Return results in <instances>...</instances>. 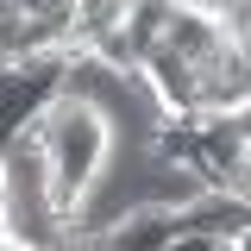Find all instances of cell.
Returning <instances> with one entry per match:
<instances>
[{"mask_svg": "<svg viewBox=\"0 0 251 251\" xmlns=\"http://www.w3.org/2000/svg\"><path fill=\"white\" fill-rule=\"evenodd\" d=\"M44 126H50V151H44V201L57 214H75V201L94 188L100 163L113 151V126L94 113L88 100H69L57 94L44 107Z\"/></svg>", "mask_w": 251, "mask_h": 251, "instance_id": "cell-1", "label": "cell"}, {"mask_svg": "<svg viewBox=\"0 0 251 251\" xmlns=\"http://www.w3.org/2000/svg\"><path fill=\"white\" fill-rule=\"evenodd\" d=\"M195 100H201V113H239L251 100V69L239 57V44H226L214 63L195 69Z\"/></svg>", "mask_w": 251, "mask_h": 251, "instance_id": "cell-2", "label": "cell"}, {"mask_svg": "<svg viewBox=\"0 0 251 251\" xmlns=\"http://www.w3.org/2000/svg\"><path fill=\"white\" fill-rule=\"evenodd\" d=\"M138 75H145V88L157 94V107H163V113H195V107H201V100H195V63H182L170 44L145 50Z\"/></svg>", "mask_w": 251, "mask_h": 251, "instance_id": "cell-3", "label": "cell"}, {"mask_svg": "<svg viewBox=\"0 0 251 251\" xmlns=\"http://www.w3.org/2000/svg\"><path fill=\"white\" fill-rule=\"evenodd\" d=\"M163 44H170V50H176L182 63H195V69H201V63H214L220 50L232 44V31L220 25L214 13H195V6H176V19H170V31H163Z\"/></svg>", "mask_w": 251, "mask_h": 251, "instance_id": "cell-4", "label": "cell"}, {"mask_svg": "<svg viewBox=\"0 0 251 251\" xmlns=\"http://www.w3.org/2000/svg\"><path fill=\"white\" fill-rule=\"evenodd\" d=\"M170 239H176V214L170 207H132L113 232H100L107 251H163Z\"/></svg>", "mask_w": 251, "mask_h": 251, "instance_id": "cell-5", "label": "cell"}, {"mask_svg": "<svg viewBox=\"0 0 251 251\" xmlns=\"http://www.w3.org/2000/svg\"><path fill=\"white\" fill-rule=\"evenodd\" d=\"M170 19H176V0H126V19H120V25H126V38H132L138 63H145V50L163 44Z\"/></svg>", "mask_w": 251, "mask_h": 251, "instance_id": "cell-6", "label": "cell"}, {"mask_svg": "<svg viewBox=\"0 0 251 251\" xmlns=\"http://www.w3.org/2000/svg\"><path fill=\"white\" fill-rule=\"evenodd\" d=\"M69 19H75V50H88L100 31H113V25L126 19V0H75Z\"/></svg>", "mask_w": 251, "mask_h": 251, "instance_id": "cell-7", "label": "cell"}, {"mask_svg": "<svg viewBox=\"0 0 251 251\" xmlns=\"http://www.w3.org/2000/svg\"><path fill=\"white\" fill-rule=\"evenodd\" d=\"M220 25L232 31V38H245L251 31V0H232V13H220Z\"/></svg>", "mask_w": 251, "mask_h": 251, "instance_id": "cell-8", "label": "cell"}, {"mask_svg": "<svg viewBox=\"0 0 251 251\" xmlns=\"http://www.w3.org/2000/svg\"><path fill=\"white\" fill-rule=\"evenodd\" d=\"M163 251H220V239H207V232H176Z\"/></svg>", "mask_w": 251, "mask_h": 251, "instance_id": "cell-9", "label": "cell"}, {"mask_svg": "<svg viewBox=\"0 0 251 251\" xmlns=\"http://www.w3.org/2000/svg\"><path fill=\"white\" fill-rule=\"evenodd\" d=\"M6 239H13V226H6V207H0V245H6Z\"/></svg>", "mask_w": 251, "mask_h": 251, "instance_id": "cell-10", "label": "cell"}, {"mask_svg": "<svg viewBox=\"0 0 251 251\" xmlns=\"http://www.w3.org/2000/svg\"><path fill=\"white\" fill-rule=\"evenodd\" d=\"M0 207H6V157H0Z\"/></svg>", "mask_w": 251, "mask_h": 251, "instance_id": "cell-11", "label": "cell"}, {"mask_svg": "<svg viewBox=\"0 0 251 251\" xmlns=\"http://www.w3.org/2000/svg\"><path fill=\"white\" fill-rule=\"evenodd\" d=\"M0 13H19V0H0Z\"/></svg>", "mask_w": 251, "mask_h": 251, "instance_id": "cell-12", "label": "cell"}, {"mask_svg": "<svg viewBox=\"0 0 251 251\" xmlns=\"http://www.w3.org/2000/svg\"><path fill=\"white\" fill-rule=\"evenodd\" d=\"M0 251H25V245H19V239H6V245H0Z\"/></svg>", "mask_w": 251, "mask_h": 251, "instance_id": "cell-13", "label": "cell"}]
</instances>
